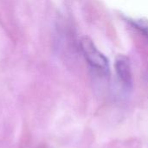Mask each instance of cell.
I'll use <instances>...</instances> for the list:
<instances>
[{"label":"cell","mask_w":148,"mask_h":148,"mask_svg":"<svg viewBox=\"0 0 148 148\" xmlns=\"http://www.w3.org/2000/svg\"><path fill=\"white\" fill-rule=\"evenodd\" d=\"M80 45L85 59L92 68L103 74H108L109 72V63L108 58L98 50L90 38L83 37L81 40Z\"/></svg>","instance_id":"cell-1"},{"label":"cell","mask_w":148,"mask_h":148,"mask_svg":"<svg viewBox=\"0 0 148 148\" xmlns=\"http://www.w3.org/2000/svg\"><path fill=\"white\" fill-rule=\"evenodd\" d=\"M115 70L119 80L126 88H131L133 85L132 71L129 62L127 57L119 56L115 61Z\"/></svg>","instance_id":"cell-2"},{"label":"cell","mask_w":148,"mask_h":148,"mask_svg":"<svg viewBox=\"0 0 148 148\" xmlns=\"http://www.w3.org/2000/svg\"><path fill=\"white\" fill-rule=\"evenodd\" d=\"M134 24L146 36L148 37V21L144 19H140V20H135L134 22Z\"/></svg>","instance_id":"cell-3"}]
</instances>
